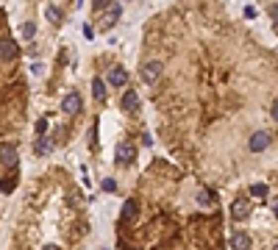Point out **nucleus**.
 Instances as JSON below:
<instances>
[{"label":"nucleus","instance_id":"obj_18","mask_svg":"<svg viewBox=\"0 0 278 250\" xmlns=\"http://www.w3.org/2000/svg\"><path fill=\"white\" fill-rule=\"evenodd\" d=\"M45 150H50V142H48V139H39V142H36V153L42 156Z\"/></svg>","mask_w":278,"mask_h":250},{"label":"nucleus","instance_id":"obj_22","mask_svg":"<svg viewBox=\"0 0 278 250\" xmlns=\"http://www.w3.org/2000/svg\"><path fill=\"white\" fill-rule=\"evenodd\" d=\"M273 120H276V123H278V103L273 106Z\"/></svg>","mask_w":278,"mask_h":250},{"label":"nucleus","instance_id":"obj_5","mask_svg":"<svg viewBox=\"0 0 278 250\" xmlns=\"http://www.w3.org/2000/svg\"><path fill=\"white\" fill-rule=\"evenodd\" d=\"M137 214H139V203L134 200V197H131V200H125V206H123V214H120V225H128V222H131Z\"/></svg>","mask_w":278,"mask_h":250},{"label":"nucleus","instance_id":"obj_8","mask_svg":"<svg viewBox=\"0 0 278 250\" xmlns=\"http://www.w3.org/2000/svg\"><path fill=\"white\" fill-rule=\"evenodd\" d=\"M248 211H250V203H248V200H236L234 206H231V214H234L236 220H242Z\"/></svg>","mask_w":278,"mask_h":250},{"label":"nucleus","instance_id":"obj_23","mask_svg":"<svg viewBox=\"0 0 278 250\" xmlns=\"http://www.w3.org/2000/svg\"><path fill=\"white\" fill-rule=\"evenodd\" d=\"M273 214H276V220H278V200L273 203Z\"/></svg>","mask_w":278,"mask_h":250},{"label":"nucleus","instance_id":"obj_19","mask_svg":"<svg viewBox=\"0 0 278 250\" xmlns=\"http://www.w3.org/2000/svg\"><path fill=\"white\" fill-rule=\"evenodd\" d=\"M270 20H273V25L278 28V3H273V6H270Z\"/></svg>","mask_w":278,"mask_h":250},{"label":"nucleus","instance_id":"obj_17","mask_svg":"<svg viewBox=\"0 0 278 250\" xmlns=\"http://www.w3.org/2000/svg\"><path fill=\"white\" fill-rule=\"evenodd\" d=\"M103 189H106V192H117V181H114V178H106L103 181Z\"/></svg>","mask_w":278,"mask_h":250},{"label":"nucleus","instance_id":"obj_10","mask_svg":"<svg viewBox=\"0 0 278 250\" xmlns=\"http://www.w3.org/2000/svg\"><path fill=\"white\" fill-rule=\"evenodd\" d=\"M45 20H48L50 25H59V22H62V11H59L56 6H48L45 8Z\"/></svg>","mask_w":278,"mask_h":250},{"label":"nucleus","instance_id":"obj_11","mask_svg":"<svg viewBox=\"0 0 278 250\" xmlns=\"http://www.w3.org/2000/svg\"><path fill=\"white\" fill-rule=\"evenodd\" d=\"M125 81H128V72H125V69H114V72L109 75V83H111V86H123Z\"/></svg>","mask_w":278,"mask_h":250},{"label":"nucleus","instance_id":"obj_12","mask_svg":"<svg viewBox=\"0 0 278 250\" xmlns=\"http://www.w3.org/2000/svg\"><path fill=\"white\" fill-rule=\"evenodd\" d=\"M231 245H234V248H250V236L248 234H234L231 236Z\"/></svg>","mask_w":278,"mask_h":250},{"label":"nucleus","instance_id":"obj_6","mask_svg":"<svg viewBox=\"0 0 278 250\" xmlns=\"http://www.w3.org/2000/svg\"><path fill=\"white\" fill-rule=\"evenodd\" d=\"M142 75H145L147 83H156V81L161 78V64H159V62H147V64H145V72H142Z\"/></svg>","mask_w":278,"mask_h":250},{"label":"nucleus","instance_id":"obj_16","mask_svg":"<svg viewBox=\"0 0 278 250\" xmlns=\"http://www.w3.org/2000/svg\"><path fill=\"white\" fill-rule=\"evenodd\" d=\"M106 6H111V0H95V3H92V11H103Z\"/></svg>","mask_w":278,"mask_h":250},{"label":"nucleus","instance_id":"obj_14","mask_svg":"<svg viewBox=\"0 0 278 250\" xmlns=\"http://www.w3.org/2000/svg\"><path fill=\"white\" fill-rule=\"evenodd\" d=\"M120 14H123V6H114V8H111V11H109V17H106V25H114V22H117L120 20Z\"/></svg>","mask_w":278,"mask_h":250},{"label":"nucleus","instance_id":"obj_4","mask_svg":"<svg viewBox=\"0 0 278 250\" xmlns=\"http://www.w3.org/2000/svg\"><path fill=\"white\" fill-rule=\"evenodd\" d=\"M62 109H64V114H78V111H81V95H78V92H70L62 100Z\"/></svg>","mask_w":278,"mask_h":250},{"label":"nucleus","instance_id":"obj_15","mask_svg":"<svg viewBox=\"0 0 278 250\" xmlns=\"http://www.w3.org/2000/svg\"><path fill=\"white\" fill-rule=\"evenodd\" d=\"M250 194H253V197H264V194H267V187H264V184H253V187H250Z\"/></svg>","mask_w":278,"mask_h":250},{"label":"nucleus","instance_id":"obj_2","mask_svg":"<svg viewBox=\"0 0 278 250\" xmlns=\"http://www.w3.org/2000/svg\"><path fill=\"white\" fill-rule=\"evenodd\" d=\"M267 145H270V133H267V131H256L253 136H250V142H248L250 153H262V150H267Z\"/></svg>","mask_w":278,"mask_h":250},{"label":"nucleus","instance_id":"obj_7","mask_svg":"<svg viewBox=\"0 0 278 250\" xmlns=\"http://www.w3.org/2000/svg\"><path fill=\"white\" fill-rule=\"evenodd\" d=\"M114 156H117V164H131L137 153H134L131 145H117V153H114Z\"/></svg>","mask_w":278,"mask_h":250},{"label":"nucleus","instance_id":"obj_21","mask_svg":"<svg viewBox=\"0 0 278 250\" xmlns=\"http://www.w3.org/2000/svg\"><path fill=\"white\" fill-rule=\"evenodd\" d=\"M45 131H48V120H39V123H36V133L42 136Z\"/></svg>","mask_w":278,"mask_h":250},{"label":"nucleus","instance_id":"obj_20","mask_svg":"<svg viewBox=\"0 0 278 250\" xmlns=\"http://www.w3.org/2000/svg\"><path fill=\"white\" fill-rule=\"evenodd\" d=\"M34 34H36V28L31 25V22H28V25L22 28V36H25V39H31V36H34Z\"/></svg>","mask_w":278,"mask_h":250},{"label":"nucleus","instance_id":"obj_9","mask_svg":"<svg viewBox=\"0 0 278 250\" xmlns=\"http://www.w3.org/2000/svg\"><path fill=\"white\" fill-rule=\"evenodd\" d=\"M137 106H139V95H137V92H125V95H123V109L125 111H131V109H137Z\"/></svg>","mask_w":278,"mask_h":250},{"label":"nucleus","instance_id":"obj_13","mask_svg":"<svg viewBox=\"0 0 278 250\" xmlns=\"http://www.w3.org/2000/svg\"><path fill=\"white\" fill-rule=\"evenodd\" d=\"M92 89H95V97H97V100H103V97H106V83L100 81V78H95V81H92Z\"/></svg>","mask_w":278,"mask_h":250},{"label":"nucleus","instance_id":"obj_1","mask_svg":"<svg viewBox=\"0 0 278 250\" xmlns=\"http://www.w3.org/2000/svg\"><path fill=\"white\" fill-rule=\"evenodd\" d=\"M17 159H20L17 145H11V142H3V145H0V164H6L8 170H17Z\"/></svg>","mask_w":278,"mask_h":250},{"label":"nucleus","instance_id":"obj_3","mask_svg":"<svg viewBox=\"0 0 278 250\" xmlns=\"http://www.w3.org/2000/svg\"><path fill=\"white\" fill-rule=\"evenodd\" d=\"M17 56H20L17 42H11V39H3V42H0V59H3V62H14Z\"/></svg>","mask_w":278,"mask_h":250}]
</instances>
